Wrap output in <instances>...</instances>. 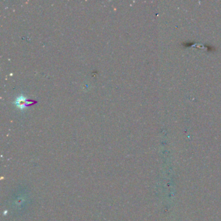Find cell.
Here are the masks:
<instances>
[{
  "instance_id": "1",
  "label": "cell",
  "mask_w": 221,
  "mask_h": 221,
  "mask_svg": "<svg viewBox=\"0 0 221 221\" xmlns=\"http://www.w3.org/2000/svg\"><path fill=\"white\" fill-rule=\"evenodd\" d=\"M34 102H32V101H28L25 97H20L17 98V99L16 100V105L19 109H25V107L28 105H32V103Z\"/></svg>"
}]
</instances>
